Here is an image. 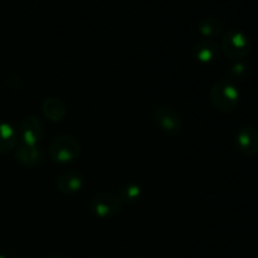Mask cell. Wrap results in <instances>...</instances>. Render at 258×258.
<instances>
[{"label": "cell", "mask_w": 258, "mask_h": 258, "mask_svg": "<svg viewBox=\"0 0 258 258\" xmlns=\"http://www.w3.org/2000/svg\"><path fill=\"white\" fill-rule=\"evenodd\" d=\"M18 133L10 123L0 121V155L15 150L18 146Z\"/></svg>", "instance_id": "8fae6325"}, {"label": "cell", "mask_w": 258, "mask_h": 258, "mask_svg": "<svg viewBox=\"0 0 258 258\" xmlns=\"http://www.w3.org/2000/svg\"><path fill=\"white\" fill-rule=\"evenodd\" d=\"M81 145L77 139L72 135H60L50 144L49 155L53 161L59 164H67L76 160L80 155Z\"/></svg>", "instance_id": "3957f363"}, {"label": "cell", "mask_w": 258, "mask_h": 258, "mask_svg": "<svg viewBox=\"0 0 258 258\" xmlns=\"http://www.w3.org/2000/svg\"><path fill=\"white\" fill-rule=\"evenodd\" d=\"M194 57L201 63H212L219 54V47L214 40L204 39L197 43L194 47Z\"/></svg>", "instance_id": "30bf717a"}, {"label": "cell", "mask_w": 258, "mask_h": 258, "mask_svg": "<svg viewBox=\"0 0 258 258\" xmlns=\"http://www.w3.org/2000/svg\"><path fill=\"white\" fill-rule=\"evenodd\" d=\"M43 113L52 122H59L66 115V106L59 98L49 97L43 103Z\"/></svg>", "instance_id": "7c38bea8"}, {"label": "cell", "mask_w": 258, "mask_h": 258, "mask_svg": "<svg viewBox=\"0 0 258 258\" xmlns=\"http://www.w3.org/2000/svg\"><path fill=\"white\" fill-rule=\"evenodd\" d=\"M83 176L76 170H67L57 179V188L64 194H75L82 189Z\"/></svg>", "instance_id": "9c48e42d"}, {"label": "cell", "mask_w": 258, "mask_h": 258, "mask_svg": "<svg viewBox=\"0 0 258 258\" xmlns=\"http://www.w3.org/2000/svg\"><path fill=\"white\" fill-rule=\"evenodd\" d=\"M18 138L25 145H38L44 135V123L38 116H28L20 122Z\"/></svg>", "instance_id": "8992f818"}, {"label": "cell", "mask_w": 258, "mask_h": 258, "mask_svg": "<svg viewBox=\"0 0 258 258\" xmlns=\"http://www.w3.org/2000/svg\"><path fill=\"white\" fill-rule=\"evenodd\" d=\"M0 258H7L5 256H3V254H0Z\"/></svg>", "instance_id": "e0dca14e"}, {"label": "cell", "mask_w": 258, "mask_h": 258, "mask_svg": "<svg viewBox=\"0 0 258 258\" xmlns=\"http://www.w3.org/2000/svg\"><path fill=\"white\" fill-rule=\"evenodd\" d=\"M209 96H211L212 105L222 112H229L234 110L241 97L236 83L232 82L228 78L214 83Z\"/></svg>", "instance_id": "6da1fadb"}, {"label": "cell", "mask_w": 258, "mask_h": 258, "mask_svg": "<svg viewBox=\"0 0 258 258\" xmlns=\"http://www.w3.org/2000/svg\"><path fill=\"white\" fill-rule=\"evenodd\" d=\"M15 159L27 168H39L44 164L45 154L38 145H25L20 143L15 148Z\"/></svg>", "instance_id": "52a82bcc"}, {"label": "cell", "mask_w": 258, "mask_h": 258, "mask_svg": "<svg viewBox=\"0 0 258 258\" xmlns=\"http://www.w3.org/2000/svg\"><path fill=\"white\" fill-rule=\"evenodd\" d=\"M248 72L249 68L247 67L244 63H234V64L229 68L228 80H231L232 82H234V80H243V78H246V76L248 75Z\"/></svg>", "instance_id": "9a60e30c"}, {"label": "cell", "mask_w": 258, "mask_h": 258, "mask_svg": "<svg viewBox=\"0 0 258 258\" xmlns=\"http://www.w3.org/2000/svg\"><path fill=\"white\" fill-rule=\"evenodd\" d=\"M47 258H62L60 256H50V257H47Z\"/></svg>", "instance_id": "2e32d148"}, {"label": "cell", "mask_w": 258, "mask_h": 258, "mask_svg": "<svg viewBox=\"0 0 258 258\" xmlns=\"http://www.w3.org/2000/svg\"><path fill=\"white\" fill-rule=\"evenodd\" d=\"M251 39L246 33L232 29L224 34L221 42V49L229 59H242L251 52Z\"/></svg>", "instance_id": "7a4b0ae2"}, {"label": "cell", "mask_w": 258, "mask_h": 258, "mask_svg": "<svg viewBox=\"0 0 258 258\" xmlns=\"http://www.w3.org/2000/svg\"><path fill=\"white\" fill-rule=\"evenodd\" d=\"M236 145L244 155H256L258 153V131L249 126L239 128L236 135Z\"/></svg>", "instance_id": "ba28073f"}, {"label": "cell", "mask_w": 258, "mask_h": 258, "mask_svg": "<svg viewBox=\"0 0 258 258\" xmlns=\"http://www.w3.org/2000/svg\"><path fill=\"white\" fill-rule=\"evenodd\" d=\"M141 197V188L138 184H127L125 188L121 190V202L126 203H135Z\"/></svg>", "instance_id": "5bb4252c"}, {"label": "cell", "mask_w": 258, "mask_h": 258, "mask_svg": "<svg viewBox=\"0 0 258 258\" xmlns=\"http://www.w3.org/2000/svg\"><path fill=\"white\" fill-rule=\"evenodd\" d=\"M154 120L161 131L169 135H176L183 128V121L175 108L170 106H160L154 112Z\"/></svg>", "instance_id": "5b68a950"}, {"label": "cell", "mask_w": 258, "mask_h": 258, "mask_svg": "<svg viewBox=\"0 0 258 258\" xmlns=\"http://www.w3.org/2000/svg\"><path fill=\"white\" fill-rule=\"evenodd\" d=\"M90 208L91 212L98 218L110 219L120 213L122 202L118 197L111 193H101L93 197L90 203Z\"/></svg>", "instance_id": "277c9868"}, {"label": "cell", "mask_w": 258, "mask_h": 258, "mask_svg": "<svg viewBox=\"0 0 258 258\" xmlns=\"http://www.w3.org/2000/svg\"><path fill=\"white\" fill-rule=\"evenodd\" d=\"M199 32L204 35V37H217L223 30V24L221 20L216 17H206L199 22Z\"/></svg>", "instance_id": "4fadbf2b"}]
</instances>
